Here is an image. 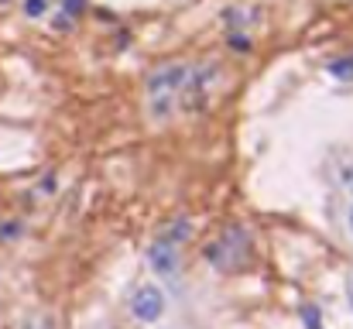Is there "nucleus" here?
I'll use <instances>...</instances> for the list:
<instances>
[{"label":"nucleus","instance_id":"nucleus-4","mask_svg":"<svg viewBox=\"0 0 353 329\" xmlns=\"http://www.w3.org/2000/svg\"><path fill=\"white\" fill-rule=\"evenodd\" d=\"M25 11H28V18H42V14L49 11V0H28Z\"/></svg>","mask_w":353,"mask_h":329},{"label":"nucleus","instance_id":"nucleus-7","mask_svg":"<svg viewBox=\"0 0 353 329\" xmlns=\"http://www.w3.org/2000/svg\"><path fill=\"white\" fill-rule=\"evenodd\" d=\"M83 8V0H66V11H79Z\"/></svg>","mask_w":353,"mask_h":329},{"label":"nucleus","instance_id":"nucleus-3","mask_svg":"<svg viewBox=\"0 0 353 329\" xmlns=\"http://www.w3.org/2000/svg\"><path fill=\"white\" fill-rule=\"evenodd\" d=\"M148 261H151V267L158 274H175V267H179V254H175L172 244H155L148 250Z\"/></svg>","mask_w":353,"mask_h":329},{"label":"nucleus","instance_id":"nucleus-2","mask_svg":"<svg viewBox=\"0 0 353 329\" xmlns=\"http://www.w3.org/2000/svg\"><path fill=\"white\" fill-rule=\"evenodd\" d=\"M185 79H189V69L172 66V69L155 73V76L148 79V90H151V93H168V90H175V86H179V83H185Z\"/></svg>","mask_w":353,"mask_h":329},{"label":"nucleus","instance_id":"nucleus-1","mask_svg":"<svg viewBox=\"0 0 353 329\" xmlns=\"http://www.w3.org/2000/svg\"><path fill=\"white\" fill-rule=\"evenodd\" d=\"M131 312L141 319V322H158L161 312H165V295L155 288V285H141L131 298Z\"/></svg>","mask_w":353,"mask_h":329},{"label":"nucleus","instance_id":"nucleus-5","mask_svg":"<svg viewBox=\"0 0 353 329\" xmlns=\"http://www.w3.org/2000/svg\"><path fill=\"white\" fill-rule=\"evenodd\" d=\"M332 76L350 79V76H353V62H332Z\"/></svg>","mask_w":353,"mask_h":329},{"label":"nucleus","instance_id":"nucleus-6","mask_svg":"<svg viewBox=\"0 0 353 329\" xmlns=\"http://www.w3.org/2000/svg\"><path fill=\"white\" fill-rule=\"evenodd\" d=\"M302 315H305V326H309V329H319V312H315V308H305Z\"/></svg>","mask_w":353,"mask_h":329},{"label":"nucleus","instance_id":"nucleus-8","mask_svg":"<svg viewBox=\"0 0 353 329\" xmlns=\"http://www.w3.org/2000/svg\"><path fill=\"white\" fill-rule=\"evenodd\" d=\"M350 230H353V209H350Z\"/></svg>","mask_w":353,"mask_h":329}]
</instances>
